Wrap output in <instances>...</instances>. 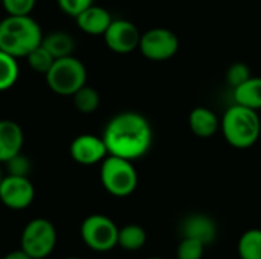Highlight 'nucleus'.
<instances>
[{
	"mask_svg": "<svg viewBox=\"0 0 261 259\" xmlns=\"http://www.w3.org/2000/svg\"><path fill=\"white\" fill-rule=\"evenodd\" d=\"M102 140L110 156L133 162L150 151L153 128L144 114L138 111H121L107 122Z\"/></svg>",
	"mask_w": 261,
	"mask_h": 259,
	"instance_id": "f257e3e1",
	"label": "nucleus"
},
{
	"mask_svg": "<svg viewBox=\"0 0 261 259\" xmlns=\"http://www.w3.org/2000/svg\"><path fill=\"white\" fill-rule=\"evenodd\" d=\"M43 31L31 15H6L0 20V50L26 58L43 41Z\"/></svg>",
	"mask_w": 261,
	"mask_h": 259,
	"instance_id": "f03ea898",
	"label": "nucleus"
},
{
	"mask_svg": "<svg viewBox=\"0 0 261 259\" xmlns=\"http://www.w3.org/2000/svg\"><path fill=\"white\" fill-rule=\"evenodd\" d=\"M220 131L232 148L246 150L254 147L261 136L258 111L240 104L231 105L220 119Z\"/></svg>",
	"mask_w": 261,
	"mask_h": 259,
	"instance_id": "7ed1b4c3",
	"label": "nucleus"
},
{
	"mask_svg": "<svg viewBox=\"0 0 261 259\" xmlns=\"http://www.w3.org/2000/svg\"><path fill=\"white\" fill-rule=\"evenodd\" d=\"M99 165V180L107 194L125 198L136 191L139 177L132 160L109 154Z\"/></svg>",
	"mask_w": 261,
	"mask_h": 259,
	"instance_id": "20e7f679",
	"label": "nucleus"
},
{
	"mask_svg": "<svg viewBox=\"0 0 261 259\" xmlns=\"http://www.w3.org/2000/svg\"><path fill=\"white\" fill-rule=\"evenodd\" d=\"M47 87L60 96H72L87 84V69L81 60L73 55L57 58L44 73Z\"/></svg>",
	"mask_w": 261,
	"mask_h": 259,
	"instance_id": "39448f33",
	"label": "nucleus"
},
{
	"mask_svg": "<svg viewBox=\"0 0 261 259\" xmlns=\"http://www.w3.org/2000/svg\"><path fill=\"white\" fill-rule=\"evenodd\" d=\"M57 229L47 218H34L21 231L20 249L32 259L47 258L57 246Z\"/></svg>",
	"mask_w": 261,
	"mask_h": 259,
	"instance_id": "423d86ee",
	"label": "nucleus"
},
{
	"mask_svg": "<svg viewBox=\"0 0 261 259\" xmlns=\"http://www.w3.org/2000/svg\"><path fill=\"white\" fill-rule=\"evenodd\" d=\"M118 232L119 227L116 223L102 215L92 214L86 217L80 226V237L83 243L93 252L106 253L118 246Z\"/></svg>",
	"mask_w": 261,
	"mask_h": 259,
	"instance_id": "0eeeda50",
	"label": "nucleus"
},
{
	"mask_svg": "<svg viewBox=\"0 0 261 259\" xmlns=\"http://www.w3.org/2000/svg\"><path fill=\"white\" fill-rule=\"evenodd\" d=\"M139 52L150 61H167L179 50V37L167 27H151L141 34Z\"/></svg>",
	"mask_w": 261,
	"mask_h": 259,
	"instance_id": "6e6552de",
	"label": "nucleus"
},
{
	"mask_svg": "<svg viewBox=\"0 0 261 259\" xmlns=\"http://www.w3.org/2000/svg\"><path fill=\"white\" fill-rule=\"evenodd\" d=\"M35 198V188L29 177L3 176L0 182V202L11 211L28 209Z\"/></svg>",
	"mask_w": 261,
	"mask_h": 259,
	"instance_id": "1a4fd4ad",
	"label": "nucleus"
},
{
	"mask_svg": "<svg viewBox=\"0 0 261 259\" xmlns=\"http://www.w3.org/2000/svg\"><path fill=\"white\" fill-rule=\"evenodd\" d=\"M102 38L106 46L112 52L118 55H127L139 47L141 32L133 21L125 18H116L112 20V23L102 34Z\"/></svg>",
	"mask_w": 261,
	"mask_h": 259,
	"instance_id": "9d476101",
	"label": "nucleus"
},
{
	"mask_svg": "<svg viewBox=\"0 0 261 259\" xmlns=\"http://www.w3.org/2000/svg\"><path fill=\"white\" fill-rule=\"evenodd\" d=\"M69 154L75 163L83 166H93L101 163L109 156V151L102 140V136L99 137L96 134L86 133L76 136L70 142Z\"/></svg>",
	"mask_w": 261,
	"mask_h": 259,
	"instance_id": "9b49d317",
	"label": "nucleus"
},
{
	"mask_svg": "<svg viewBox=\"0 0 261 259\" xmlns=\"http://www.w3.org/2000/svg\"><path fill=\"white\" fill-rule=\"evenodd\" d=\"M180 232L185 238H193L208 246L217 238V224L206 214H191L184 220Z\"/></svg>",
	"mask_w": 261,
	"mask_h": 259,
	"instance_id": "f8f14e48",
	"label": "nucleus"
},
{
	"mask_svg": "<svg viewBox=\"0 0 261 259\" xmlns=\"http://www.w3.org/2000/svg\"><path fill=\"white\" fill-rule=\"evenodd\" d=\"M23 143L24 133L20 124L12 119H0V163H6L21 153Z\"/></svg>",
	"mask_w": 261,
	"mask_h": 259,
	"instance_id": "ddd939ff",
	"label": "nucleus"
},
{
	"mask_svg": "<svg viewBox=\"0 0 261 259\" xmlns=\"http://www.w3.org/2000/svg\"><path fill=\"white\" fill-rule=\"evenodd\" d=\"M112 14L98 5H90L89 8H86L83 12H80L75 17L76 26L81 32L87 34V35H102L106 32V29L109 27V24L112 23Z\"/></svg>",
	"mask_w": 261,
	"mask_h": 259,
	"instance_id": "4468645a",
	"label": "nucleus"
},
{
	"mask_svg": "<svg viewBox=\"0 0 261 259\" xmlns=\"http://www.w3.org/2000/svg\"><path fill=\"white\" fill-rule=\"evenodd\" d=\"M188 125L194 136L210 139L220 130V119L208 107H196L188 116Z\"/></svg>",
	"mask_w": 261,
	"mask_h": 259,
	"instance_id": "2eb2a0df",
	"label": "nucleus"
},
{
	"mask_svg": "<svg viewBox=\"0 0 261 259\" xmlns=\"http://www.w3.org/2000/svg\"><path fill=\"white\" fill-rule=\"evenodd\" d=\"M236 104L249 107L252 110L261 108V76H251L248 81L234 89Z\"/></svg>",
	"mask_w": 261,
	"mask_h": 259,
	"instance_id": "dca6fc26",
	"label": "nucleus"
},
{
	"mask_svg": "<svg viewBox=\"0 0 261 259\" xmlns=\"http://www.w3.org/2000/svg\"><path fill=\"white\" fill-rule=\"evenodd\" d=\"M41 44L49 50V53L55 60L73 55V49H75L73 37L64 31H55V32H50L47 35H43Z\"/></svg>",
	"mask_w": 261,
	"mask_h": 259,
	"instance_id": "f3484780",
	"label": "nucleus"
},
{
	"mask_svg": "<svg viewBox=\"0 0 261 259\" xmlns=\"http://www.w3.org/2000/svg\"><path fill=\"white\" fill-rule=\"evenodd\" d=\"M147 243V232L139 224H125L119 227L118 232V246L127 252L141 250Z\"/></svg>",
	"mask_w": 261,
	"mask_h": 259,
	"instance_id": "a211bd4d",
	"label": "nucleus"
},
{
	"mask_svg": "<svg viewBox=\"0 0 261 259\" xmlns=\"http://www.w3.org/2000/svg\"><path fill=\"white\" fill-rule=\"evenodd\" d=\"M237 252L240 259H261V229L252 227L243 232L237 244Z\"/></svg>",
	"mask_w": 261,
	"mask_h": 259,
	"instance_id": "6ab92c4d",
	"label": "nucleus"
},
{
	"mask_svg": "<svg viewBox=\"0 0 261 259\" xmlns=\"http://www.w3.org/2000/svg\"><path fill=\"white\" fill-rule=\"evenodd\" d=\"M72 101H73L75 108L81 114H92L98 110L101 104V96L93 87L86 84L72 95Z\"/></svg>",
	"mask_w": 261,
	"mask_h": 259,
	"instance_id": "aec40b11",
	"label": "nucleus"
},
{
	"mask_svg": "<svg viewBox=\"0 0 261 259\" xmlns=\"http://www.w3.org/2000/svg\"><path fill=\"white\" fill-rule=\"evenodd\" d=\"M20 66L17 58L0 50V92H6L12 89L18 79Z\"/></svg>",
	"mask_w": 261,
	"mask_h": 259,
	"instance_id": "412c9836",
	"label": "nucleus"
},
{
	"mask_svg": "<svg viewBox=\"0 0 261 259\" xmlns=\"http://www.w3.org/2000/svg\"><path fill=\"white\" fill-rule=\"evenodd\" d=\"M26 60H28V66H29L34 72L41 73V75H44V73L50 69L52 63L55 61V58L49 53V50H47L43 44H40V46H37L34 50H31V52L28 53Z\"/></svg>",
	"mask_w": 261,
	"mask_h": 259,
	"instance_id": "4be33fe9",
	"label": "nucleus"
},
{
	"mask_svg": "<svg viewBox=\"0 0 261 259\" xmlns=\"http://www.w3.org/2000/svg\"><path fill=\"white\" fill-rule=\"evenodd\" d=\"M205 244L193 240V238H182V241L177 246L176 256L177 259H202L205 255Z\"/></svg>",
	"mask_w": 261,
	"mask_h": 259,
	"instance_id": "5701e85b",
	"label": "nucleus"
},
{
	"mask_svg": "<svg viewBox=\"0 0 261 259\" xmlns=\"http://www.w3.org/2000/svg\"><path fill=\"white\" fill-rule=\"evenodd\" d=\"M251 76H252L251 69L245 63H234L226 70V81H228V84L232 89L239 87L240 84H243L245 81H248Z\"/></svg>",
	"mask_w": 261,
	"mask_h": 259,
	"instance_id": "b1692460",
	"label": "nucleus"
},
{
	"mask_svg": "<svg viewBox=\"0 0 261 259\" xmlns=\"http://www.w3.org/2000/svg\"><path fill=\"white\" fill-rule=\"evenodd\" d=\"M0 5L8 15H31L37 0H2Z\"/></svg>",
	"mask_w": 261,
	"mask_h": 259,
	"instance_id": "393cba45",
	"label": "nucleus"
},
{
	"mask_svg": "<svg viewBox=\"0 0 261 259\" xmlns=\"http://www.w3.org/2000/svg\"><path fill=\"white\" fill-rule=\"evenodd\" d=\"M5 165H6L8 174H11V176H24V177H28L29 172H31V160L21 153L15 154Z\"/></svg>",
	"mask_w": 261,
	"mask_h": 259,
	"instance_id": "a878e982",
	"label": "nucleus"
},
{
	"mask_svg": "<svg viewBox=\"0 0 261 259\" xmlns=\"http://www.w3.org/2000/svg\"><path fill=\"white\" fill-rule=\"evenodd\" d=\"M93 3L95 0H57L58 8L72 18H75L80 12H83L86 8H89Z\"/></svg>",
	"mask_w": 261,
	"mask_h": 259,
	"instance_id": "bb28decb",
	"label": "nucleus"
},
{
	"mask_svg": "<svg viewBox=\"0 0 261 259\" xmlns=\"http://www.w3.org/2000/svg\"><path fill=\"white\" fill-rule=\"evenodd\" d=\"M3 259H32L28 253H24L21 249H17V250H12L9 253H6Z\"/></svg>",
	"mask_w": 261,
	"mask_h": 259,
	"instance_id": "cd10ccee",
	"label": "nucleus"
},
{
	"mask_svg": "<svg viewBox=\"0 0 261 259\" xmlns=\"http://www.w3.org/2000/svg\"><path fill=\"white\" fill-rule=\"evenodd\" d=\"M147 259H164V258H159V256H151V258H147Z\"/></svg>",
	"mask_w": 261,
	"mask_h": 259,
	"instance_id": "c85d7f7f",
	"label": "nucleus"
},
{
	"mask_svg": "<svg viewBox=\"0 0 261 259\" xmlns=\"http://www.w3.org/2000/svg\"><path fill=\"white\" fill-rule=\"evenodd\" d=\"M2 179H3V174H2V168H0V182H2Z\"/></svg>",
	"mask_w": 261,
	"mask_h": 259,
	"instance_id": "c756f323",
	"label": "nucleus"
},
{
	"mask_svg": "<svg viewBox=\"0 0 261 259\" xmlns=\"http://www.w3.org/2000/svg\"><path fill=\"white\" fill-rule=\"evenodd\" d=\"M64 259H83V258H75V256H70V258H64Z\"/></svg>",
	"mask_w": 261,
	"mask_h": 259,
	"instance_id": "7c9ffc66",
	"label": "nucleus"
},
{
	"mask_svg": "<svg viewBox=\"0 0 261 259\" xmlns=\"http://www.w3.org/2000/svg\"><path fill=\"white\" fill-rule=\"evenodd\" d=\"M0 3H2V0H0Z\"/></svg>",
	"mask_w": 261,
	"mask_h": 259,
	"instance_id": "2f4dec72",
	"label": "nucleus"
}]
</instances>
